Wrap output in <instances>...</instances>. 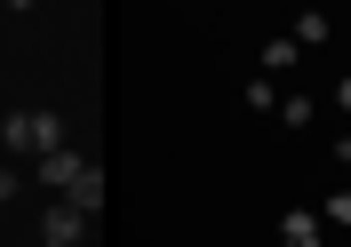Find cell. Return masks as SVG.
<instances>
[{
  "mask_svg": "<svg viewBox=\"0 0 351 247\" xmlns=\"http://www.w3.org/2000/svg\"><path fill=\"white\" fill-rule=\"evenodd\" d=\"M8 144H24V152H56V120H48V112H16V120H8Z\"/></svg>",
  "mask_w": 351,
  "mask_h": 247,
  "instance_id": "6da1fadb",
  "label": "cell"
},
{
  "mask_svg": "<svg viewBox=\"0 0 351 247\" xmlns=\"http://www.w3.org/2000/svg\"><path fill=\"white\" fill-rule=\"evenodd\" d=\"M8 8H32V0H8Z\"/></svg>",
  "mask_w": 351,
  "mask_h": 247,
  "instance_id": "277c9868",
  "label": "cell"
},
{
  "mask_svg": "<svg viewBox=\"0 0 351 247\" xmlns=\"http://www.w3.org/2000/svg\"><path fill=\"white\" fill-rule=\"evenodd\" d=\"M8 192H16V176H8V168H0V200H8Z\"/></svg>",
  "mask_w": 351,
  "mask_h": 247,
  "instance_id": "3957f363",
  "label": "cell"
},
{
  "mask_svg": "<svg viewBox=\"0 0 351 247\" xmlns=\"http://www.w3.org/2000/svg\"><path fill=\"white\" fill-rule=\"evenodd\" d=\"M40 239L48 247H72V239H80V207H48V216H40Z\"/></svg>",
  "mask_w": 351,
  "mask_h": 247,
  "instance_id": "7a4b0ae2",
  "label": "cell"
}]
</instances>
